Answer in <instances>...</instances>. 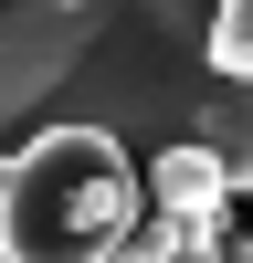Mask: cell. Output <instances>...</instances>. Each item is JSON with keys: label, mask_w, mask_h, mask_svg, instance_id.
I'll list each match as a JSON object with an SVG mask.
<instances>
[{"label": "cell", "mask_w": 253, "mask_h": 263, "mask_svg": "<svg viewBox=\"0 0 253 263\" xmlns=\"http://www.w3.org/2000/svg\"><path fill=\"white\" fill-rule=\"evenodd\" d=\"M137 221H148V179L95 126H53L0 158V263H116Z\"/></svg>", "instance_id": "obj_2"}, {"label": "cell", "mask_w": 253, "mask_h": 263, "mask_svg": "<svg viewBox=\"0 0 253 263\" xmlns=\"http://www.w3.org/2000/svg\"><path fill=\"white\" fill-rule=\"evenodd\" d=\"M137 179H148V211L158 221H201V211H232V190H222V168H211V147H158V158H137Z\"/></svg>", "instance_id": "obj_3"}, {"label": "cell", "mask_w": 253, "mask_h": 263, "mask_svg": "<svg viewBox=\"0 0 253 263\" xmlns=\"http://www.w3.org/2000/svg\"><path fill=\"white\" fill-rule=\"evenodd\" d=\"M222 0H0V158L53 126H95L158 158L201 126Z\"/></svg>", "instance_id": "obj_1"}, {"label": "cell", "mask_w": 253, "mask_h": 263, "mask_svg": "<svg viewBox=\"0 0 253 263\" xmlns=\"http://www.w3.org/2000/svg\"><path fill=\"white\" fill-rule=\"evenodd\" d=\"M190 147H211L222 190H253V84H211V95H201V126H190Z\"/></svg>", "instance_id": "obj_4"}, {"label": "cell", "mask_w": 253, "mask_h": 263, "mask_svg": "<svg viewBox=\"0 0 253 263\" xmlns=\"http://www.w3.org/2000/svg\"><path fill=\"white\" fill-rule=\"evenodd\" d=\"M211 84H253V0L211 11Z\"/></svg>", "instance_id": "obj_5"}, {"label": "cell", "mask_w": 253, "mask_h": 263, "mask_svg": "<svg viewBox=\"0 0 253 263\" xmlns=\"http://www.w3.org/2000/svg\"><path fill=\"white\" fill-rule=\"evenodd\" d=\"M232 263H253V242H232Z\"/></svg>", "instance_id": "obj_6"}]
</instances>
